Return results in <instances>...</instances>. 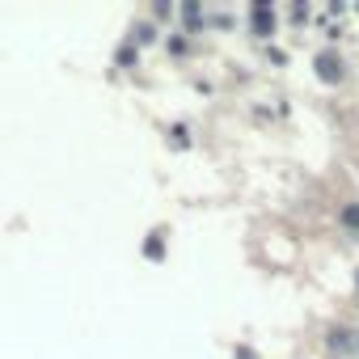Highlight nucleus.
Returning a JSON list of instances; mask_svg holds the SVG:
<instances>
[{"mask_svg":"<svg viewBox=\"0 0 359 359\" xmlns=\"http://www.w3.org/2000/svg\"><path fill=\"white\" fill-rule=\"evenodd\" d=\"M317 72H321L325 81H338V76H342V72H338V60H334V55H317Z\"/></svg>","mask_w":359,"mask_h":359,"instance_id":"obj_2","label":"nucleus"},{"mask_svg":"<svg viewBox=\"0 0 359 359\" xmlns=\"http://www.w3.org/2000/svg\"><path fill=\"white\" fill-rule=\"evenodd\" d=\"M271 22H275V13H271V5H258V9H254V26H258V34H262V39L271 34Z\"/></svg>","mask_w":359,"mask_h":359,"instance_id":"obj_1","label":"nucleus"}]
</instances>
